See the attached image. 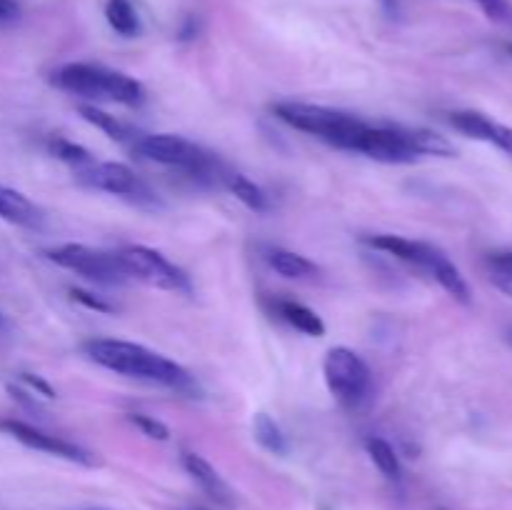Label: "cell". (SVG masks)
Here are the masks:
<instances>
[{
  "instance_id": "cell-1",
  "label": "cell",
  "mask_w": 512,
  "mask_h": 510,
  "mask_svg": "<svg viewBox=\"0 0 512 510\" xmlns=\"http://www.w3.org/2000/svg\"><path fill=\"white\" fill-rule=\"evenodd\" d=\"M85 355L93 363L125 375V378H138L145 383L165 385L173 390H193V375L175 360L155 353L140 343L115 338H93L83 345Z\"/></svg>"
},
{
  "instance_id": "cell-2",
  "label": "cell",
  "mask_w": 512,
  "mask_h": 510,
  "mask_svg": "<svg viewBox=\"0 0 512 510\" xmlns=\"http://www.w3.org/2000/svg\"><path fill=\"white\" fill-rule=\"evenodd\" d=\"M50 83L60 90L80 95V98L93 100H110V103L128 105V108H138L145 103V88L140 80L130 78V75L110 70L105 65L93 63H68L53 70Z\"/></svg>"
},
{
  "instance_id": "cell-3",
  "label": "cell",
  "mask_w": 512,
  "mask_h": 510,
  "mask_svg": "<svg viewBox=\"0 0 512 510\" xmlns=\"http://www.w3.org/2000/svg\"><path fill=\"white\" fill-rule=\"evenodd\" d=\"M273 113L275 118L288 123L290 128L303 130V133L315 135V138L325 140V143L343 150L353 148L355 135H358L365 125L363 120L355 118L353 113L325 108V105L298 103V100H283V103H275Z\"/></svg>"
},
{
  "instance_id": "cell-4",
  "label": "cell",
  "mask_w": 512,
  "mask_h": 510,
  "mask_svg": "<svg viewBox=\"0 0 512 510\" xmlns=\"http://www.w3.org/2000/svg\"><path fill=\"white\" fill-rule=\"evenodd\" d=\"M115 258H118L125 278H135L145 285H153V288L170 290V293H190L193 290L185 270H180L160 250L148 248V245H125V248L115 250Z\"/></svg>"
},
{
  "instance_id": "cell-5",
  "label": "cell",
  "mask_w": 512,
  "mask_h": 510,
  "mask_svg": "<svg viewBox=\"0 0 512 510\" xmlns=\"http://www.w3.org/2000/svg\"><path fill=\"white\" fill-rule=\"evenodd\" d=\"M323 375L333 398L345 408H360L368 400L373 378L365 360L355 350L345 345L330 348L323 360Z\"/></svg>"
},
{
  "instance_id": "cell-6",
  "label": "cell",
  "mask_w": 512,
  "mask_h": 510,
  "mask_svg": "<svg viewBox=\"0 0 512 510\" xmlns=\"http://www.w3.org/2000/svg\"><path fill=\"white\" fill-rule=\"evenodd\" d=\"M135 153L143 155L145 160H153L158 165H168V168H180L185 173L208 175L213 170V158L198 148L190 140L180 138V135L170 133H150L138 135L133 140Z\"/></svg>"
},
{
  "instance_id": "cell-7",
  "label": "cell",
  "mask_w": 512,
  "mask_h": 510,
  "mask_svg": "<svg viewBox=\"0 0 512 510\" xmlns=\"http://www.w3.org/2000/svg\"><path fill=\"white\" fill-rule=\"evenodd\" d=\"M350 150L388 165H405L423 158L418 153V148H415L413 130L410 128H380V125L368 123L355 135L353 148Z\"/></svg>"
},
{
  "instance_id": "cell-8",
  "label": "cell",
  "mask_w": 512,
  "mask_h": 510,
  "mask_svg": "<svg viewBox=\"0 0 512 510\" xmlns=\"http://www.w3.org/2000/svg\"><path fill=\"white\" fill-rule=\"evenodd\" d=\"M45 255H48L55 265H60V268L73 270V273L83 275V278L88 280H95V283L113 285L123 283L125 280V273L120 270L115 253L88 248V245L65 243L58 245V248H50Z\"/></svg>"
},
{
  "instance_id": "cell-9",
  "label": "cell",
  "mask_w": 512,
  "mask_h": 510,
  "mask_svg": "<svg viewBox=\"0 0 512 510\" xmlns=\"http://www.w3.org/2000/svg\"><path fill=\"white\" fill-rule=\"evenodd\" d=\"M78 178L83 180L85 185L95 190H103V193L118 195V198L138 200V203H145V200H153V193H150L148 185L135 175L133 168H128L125 163H93L88 168L78 170Z\"/></svg>"
},
{
  "instance_id": "cell-10",
  "label": "cell",
  "mask_w": 512,
  "mask_h": 510,
  "mask_svg": "<svg viewBox=\"0 0 512 510\" xmlns=\"http://www.w3.org/2000/svg\"><path fill=\"white\" fill-rule=\"evenodd\" d=\"M0 430L8 433L10 438H15L18 443H23L25 448L40 450V453L55 455V458L70 460V463L85 465V468H93L98 465V458H95L90 450L80 448V445L70 443V440L58 438V435H50L45 430L35 428V425L23 423V420H0Z\"/></svg>"
},
{
  "instance_id": "cell-11",
  "label": "cell",
  "mask_w": 512,
  "mask_h": 510,
  "mask_svg": "<svg viewBox=\"0 0 512 510\" xmlns=\"http://www.w3.org/2000/svg\"><path fill=\"white\" fill-rule=\"evenodd\" d=\"M450 125L458 133L468 135V138L483 140V143L495 145L503 153L512 155V128L488 118L485 113H478V110H455V113H450Z\"/></svg>"
},
{
  "instance_id": "cell-12",
  "label": "cell",
  "mask_w": 512,
  "mask_h": 510,
  "mask_svg": "<svg viewBox=\"0 0 512 510\" xmlns=\"http://www.w3.org/2000/svg\"><path fill=\"white\" fill-rule=\"evenodd\" d=\"M420 270H425L430 278L438 280L440 288H443L445 293L453 295L458 303H463V305L470 303L468 280L463 278V273L458 270V265H455L453 260H450L448 255H445L440 248L430 245L428 255H425V263H423V268H420Z\"/></svg>"
},
{
  "instance_id": "cell-13",
  "label": "cell",
  "mask_w": 512,
  "mask_h": 510,
  "mask_svg": "<svg viewBox=\"0 0 512 510\" xmlns=\"http://www.w3.org/2000/svg\"><path fill=\"white\" fill-rule=\"evenodd\" d=\"M183 468L188 470L190 478L205 490L208 498H213L218 505H225V508H233L235 503V495L230 490V485L225 483L223 475L198 453H183Z\"/></svg>"
},
{
  "instance_id": "cell-14",
  "label": "cell",
  "mask_w": 512,
  "mask_h": 510,
  "mask_svg": "<svg viewBox=\"0 0 512 510\" xmlns=\"http://www.w3.org/2000/svg\"><path fill=\"white\" fill-rule=\"evenodd\" d=\"M0 218L20 225V228H40V223H43V213H40L38 205L28 195L8 188V185H0Z\"/></svg>"
},
{
  "instance_id": "cell-15",
  "label": "cell",
  "mask_w": 512,
  "mask_h": 510,
  "mask_svg": "<svg viewBox=\"0 0 512 510\" xmlns=\"http://www.w3.org/2000/svg\"><path fill=\"white\" fill-rule=\"evenodd\" d=\"M275 313L290 325V328L300 330L303 335H310V338H323L325 335V323L313 308L298 303V300L290 298H278L275 300Z\"/></svg>"
},
{
  "instance_id": "cell-16",
  "label": "cell",
  "mask_w": 512,
  "mask_h": 510,
  "mask_svg": "<svg viewBox=\"0 0 512 510\" xmlns=\"http://www.w3.org/2000/svg\"><path fill=\"white\" fill-rule=\"evenodd\" d=\"M265 258H268V265L275 273L283 275V278L288 280H303L318 273V265H315L313 260H308L305 255L288 248H270Z\"/></svg>"
},
{
  "instance_id": "cell-17",
  "label": "cell",
  "mask_w": 512,
  "mask_h": 510,
  "mask_svg": "<svg viewBox=\"0 0 512 510\" xmlns=\"http://www.w3.org/2000/svg\"><path fill=\"white\" fill-rule=\"evenodd\" d=\"M223 183H225V188H228L230 193H233L235 198L245 205V208L253 210V213H268L270 210L268 193H265L258 183H253L250 178H245L243 173H225Z\"/></svg>"
},
{
  "instance_id": "cell-18",
  "label": "cell",
  "mask_w": 512,
  "mask_h": 510,
  "mask_svg": "<svg viewBox=\"0 0 512 510\" xmlns=\"http://www.w3.org/2000/svg\"><path fill=\"white\" fill-rule=\"evenodd\" d=\"M105 20L123 38H135L143 30V23H140V15L135 10L133 0H108L105 3Z\"/></svg>"
},
{
  "instance_id": "cell-19",
  "label": "cell",
  "mask_w": 512,
  "mask_h": 510,
  "mask_svg": "<svg viewBox=\"0 0 512 510\" xmlns=\"http://www.w3.org/2000/svg\"><path fill=\"white\" fill-rule=\"evenodd\" d=\"M78 113L83 115V120H88L90 125H95L98 130H103V133L108 135L110 140H118V143H128V140L138 138V135H135L133 130H130L128 125L123 123V120L115 118V115H110V113H105V110H100L98 105L83 103L78 108Z\"/></svg>"
},
{
  "instance_id": "cell-20",
  "label": "cell",
  "mask_w": 512,
  "mask_h": 510,
  "mask_svg": "<svg viewBox=\"0 0 512 510\" xmlns=\"http://www.w3.org/2000/svg\"><path fill=\"white\" fill-rule=\"evenodd\" d=\"M253 435L260 443V448H265L273 455H288V435L283 433L275 418H270L268 413H255L253 418Z\"/></svg>"
},
{
  "instance_id": "cell-21",
  "label": "cell",
  "mask_w": 512,
  "mask_h": 510,
  "mask_svg": "<svg viewBox=\"0 0 512 510\" xmlns=\"http://www.w3.org/2000/svg\"><path fill=\"white\" fill-rule=\"evenodd\" d=\"M365 448H368V455H370V460L375 463V468H378L385 478L388 480L403 478V465H400L398 453H395V448L388 443V440L368 438Z\"/></svg>"
},
{
  "instance_id": "cell-22",
  "label": "cell",
  "mask_w": 512,
  "mask_h": 510,
  "mask_svg": "<svg viewBox=\"0 0 512 510\" xmlns=\"http://www.w3.org/2000/svg\"><path fill=\"white\" fill-rule=\"evenodd\" d=\"M485 273L490 283L512 298V250H495L485 258Z\"/></svg>"
},
{
  "instance_id": "cell-23",
  "label": "cell",
  "mask_w": 512,
  "mask_h": 510,
  "mask_svg": "<svg viewBox=\"0 0 512 510\" xmlns=\"http://www.w3.org/2000/svg\"><path fill=\"white\" fill-rule=\"evenodd\" d=\"M48 148L55 158L63 160V163H68V165H73L75 170H83L93 163V155H90L83 145L73 143V140H68V138H53L48 143Z\"/></svg>"
},
{
  "instance_id": "cell-24",
  "label": "cell",
  "mask_w": 512,
  "mask_h": 510,
  "mask_svg": "<svg viewBox=\"0 0 512 510\" xmlns=\"http://www.w3.org/2000/svg\"><path fill=\"white\" fill-rule=\"evenodd\" d=\"M130 423L135 425V428L140 430L143 435H148V438L153 440H168L170 438V430L168 425L160 423L158 418H153V415H145V413H130L128 415Z\"/></svg>"
},
{
  "instance_id": "cell-25",
  "label": "cell",
  "mask_w": 512,
  "mask_h": 510,
  "mask_svg": "<svg viewBox=\"0 0 512 510\" xmlns=\"http://www.w3.org/2000/svg\"><path fill=\"white\" fill-rule=\"evenodd\" d=\"M480 8L485 10L490 20H498V23H512V5L508 0H475Z\"/></svg>"
},
{
  "instance_id": "cell-26",
  "label": "cell",
  "mask_w": 512,
  "mask_h": 510,
  "mask_svg": "<svg viewBox=\"0 0 512 510\" xmlns=\"http://www.w3.org/2000/svg\"><path fill=\"white\" fill-rule=\"evenodd\" d=\"M70 298L75 300V303L85 305V308L90 310H98V313H113V308H110L105 300H100L98 295L88 293V290H80V288H70Z\"/></svg>"
},
{
  "instance_id": "cell-27",
  "label": "cell",
  "mask_w": 512,
  "mask_h": 510,
  "mask_svg": "<svg viewBox=\"0 0 512 510\" xmlns=\"http://www.w3.org/2000/svg\"><path fill=\"white\" fill-rule=\"evenodd\" d=\"M20 380H23V383L28 385L30 390H35V393H38V395H43V398H48V400L55 398L53 385H50L48 380L40 378V375H35V373H20Z\"/></svg>"
},
{
  "instance_id": "cell-28",
  "label": "cell",
  "mask_w": 512,
  "mask_h": 510,
  "mask_svg": "<svg viewBox=\"0 0 512 510\" xmlns=\"http://www.w3.org/2000/svg\"><path fill=\"white\" fill-rule=\"evenodd\" d=\"M20 13L15 0H0V20H13Z\"/></svg>"
},
{
  "instance_id": "cell-29",
  "label": "cell",
  "mask_w": 512,
  "mask_h": 510,
  "mask_svg": "<svg viewBox=\"0 0 512 510\" xmlns=\"http://www.w3.org/2000/svg\"><path fill=\"white\" fill-rule=\"evenodd\" d=\"M383 5L385 8H395V5H398V0H383Z\"/></svg>"
},
{
  "instance_id": "cell-30",
  "label": "cell",
  "mask_w": 512,
  "mask_h": 510,
  "mask_svg": "<svg viewBox=\"0 0 512 510\" xmlns=\"http://www.w3.org/2000/svg\"><path fill=\"white\" fill-rule=\"evenodd\" d=\"M0 328H5V315L0 313Z\"/></svg>"
},
{
  "instance_id": "cell-31",
  "label": "cell",
  "mask_w": 512,
  "mask_h": 510,
  "mask_svg": "<svg viewBox=\"0 0 512 510\" xmlns=\"http://www.w3.org/2000/svg\"><path fill=\"white\" fill-rule=\"evenodd\" d=\"M508 340H510V345H512V328H510V333H508Z\"/></svg>"
},
{
  "instance_id": "cell-32",
  "label": "cell",
  "mask_w": 512,
  "mask_h": 510,
  "mask_svg": "<svg viewBox=\"0 0 512 510\" xmlns=\"http://www.w3.org/2000/svg\"><path fill=\"white\" fill-rule=\"evenodd\" d=\"M508 50H510V53H512V45H508Z\"/></svg>"
}]
</instances>
